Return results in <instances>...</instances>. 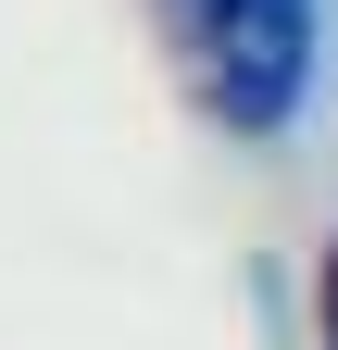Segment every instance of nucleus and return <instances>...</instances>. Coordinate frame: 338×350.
<instances>
[{
    "label": "nucleus",
    "mask_w": 338,
    "mask_h": 350,
    "mask_svg": "<svg viewBox=\"0 0 338 350\" xmlns=\"http://www.w3.org/2000/svg\"><path fill=\"white\" fill-rule=\"evenodd\" d=\"M163 38H176V63L200 75V100L226 125H276L301 100V63H313L301 0H163Z\"/></svg>",
    "instance_id": "obj_1"
},
{
    "label": "nucleus",
    "mask_w": 338,
    "mask_h": 350,
    "mask_svg": "<svg viewBox=\"0 0 338 350\" xmlns=\"http://www.w3.org/2000/svg\"><path fill=\"white\" fill-rule=\"evenodd\" d=\"M326 350H338V262H326Z\"/></svg>",
    "instance_id": "obj_2"
}]
</instances>
